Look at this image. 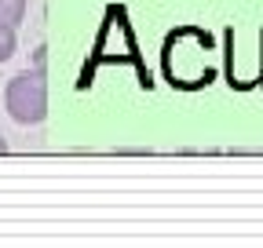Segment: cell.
I'll return each instance as SVG.
<instances>
[{
    "label": "cell",
    "instance_id": "cell-4",
    "mask_svg": "<svg viewBox=\"0 0 263 248\" xmlns=\"http://www.w3.org/2000/svg\"><path fill=\"white\" fill-rule=\"evenodd\" d=\"M4 150H8V142H4V139H0V153H4Z\"/></svg>",
    "mask_w": 263,
    "mask_h": 248
},
{
    "label": "cell",
    "instance_id": "cell-3",
    "mask_svg": "<svg viewBox=\"0 0 263 248\" xmlns=\"http://www.w3.org/2000/svg\"><path fill=\"white\" fill-rule=\"evenodd\" d=\"M11 55H15V29L0 26V62H8Z\"/></svg>",
    "mask_w": 263,
    "mask_h": 248
},
{
    "label": "cell",
    "instance_id": "cell-1",
    "mask_svg": "<svg viewBox=\"0 0 263 248\" xmlns=\"http://www.w3.org/2000/svg\"><path fill=\"white\" fill-rule=\"evenodd\" d=\"M48 48H37L33 55V70H22L8 80L4 88V106L11 113V120L18 124H41L48 117V80H44V55Z\"/></svg>",
    "mask_w": 263,
    "mask_h": 248
},
{
    "label": "cell",
    "instance_id": "cell-2",
    "mask_svg": "<svg viewBox=\"0 0 263 248\" xmlns=\"http://www.w3.org/2000/svg\"><path fill=\"white\" fill-rule=\"evenodd\" d=\"M26 18V0H0V26H18Z\"/></svg>",
    "mask_w": 263,
    "mask_h": 248
}]
</instances>
